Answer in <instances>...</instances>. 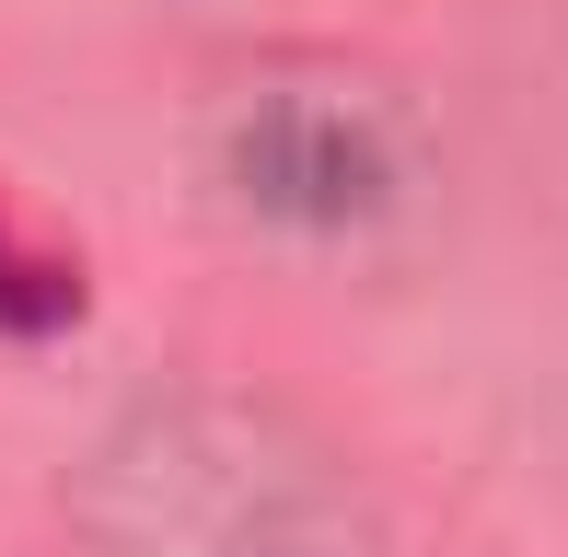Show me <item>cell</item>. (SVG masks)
<instances>
[{
    "label": "cell",
    "instance_id": "obj_1",
    "mask_svg": "<svg viewBox=\"0 0 568 557\" xmlns=\"http://www.w3.org/2000/svg\"><path fill=\"white\" fill-rule=\"evenodd\" d=\"M82 557H383L372 512L291 418L174 395L82 453Z\"/></svg>",
    "mask_w": 568,
    "mask_h": 557
},
{
    "label": "cell",
    "instance_id": "obj_2",
    "mask_svg": "<svg viewBox=\"0 0 568 557\" xmlns=\"http://www.w3.org/2000/svg\"><path fill=\"white\" fill-rule=\"evenodd\" d=\"M232 174L278 221H372L406 163H395V129L348 93H267L232 129Z\"/></svg>",
    "mask_w": 568,
    "mask_h": 557
},
{
    "label": "cell",
    "instance_id": "obj_3",
    "mask_svg": "<svg viewBox=\"0 0 568 557\" xmlns=\"http://www.w3.org/2000/svg\"><path fill=\"white\" fill-rule=\"evenodd\" d=\"M70 302H82V278H70L59 256H23L12 221H0V325H59Z\"/></svg>",
    "mask_w": 568,
    "mask_h": 557
}]
</instances>
